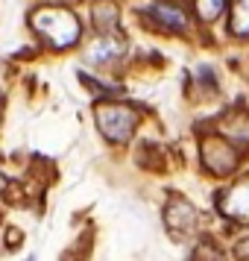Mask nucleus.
<instances>
[{"instance_id": "nucleus-10", "label": "nucleus", "mask_w": 249, "mask_h": 261, "mask_svg": "<svg viewBox=\"0 0 249 261\" xmlns=\"http://www.w3.org/2000/svg\"><path fill=\"white\" fill-rule=\"evenodd\" d=\"M229 3H232V15H229L232 36L246 38L249 36V0H229Z\"/></svg>"}, {"instance_id": "nucleus-8", "label": "nucleus", "mask_w": 249, "mask_h": 261, "mask_svg": "<svg viewBox=\"0 0 249 261\" xmlns=\"http://www.w3.org/2000/svg\"><path fill=\"white\" fill-rule=\"evenodd\" d=\"M220 132H223V138L229 144H235V147H243V144L249 141V118L240 112V115H226L223 120H220Z\"/></svg>"}, {"instance_id": "nucleus-15", "label": "nucleus", "mask_w": 249, "mask_h": 261, "mask_svg": "<svg viewBox=\"0 0 249 261\" xmlns=\"http://www.w3.org/2000/svg\"><path fill=\"white\" fill-rule=\"evenodd\" d=\"M26 261H33V255H30V258H26Z\"/></svg>"}, {"instance_id": "nucleus-2", "label": "nucleus", "mask_w": 249, "mask_h": 261, "mask_svg": "<svg viewBox=\"0 0 249 261\" xmlns=\"http://www.w3.org/2000/svg\"><path fill=\"white\" fill-rule=\"evenodd\" d=\"M94 118L106 141L126 144L138 126V109H132L129 103H100L94 109Z\"/></svg>"}, {"instance_id": "nucleus-7", "label": "nucleus", "mask_w": 249, "mask_h": 261, "mask_svg": "<svg viewBox=\"0 0 249 261\" xmlns=\"http://www.w3.org/2000/svg\"><path fill=\"white\" fill-rule=\"evenodd\" d=\"M123 50H126V41L108 33V36H100V38H97L94 44L88 47V53H85V56H88V62H97V65H106V62L120 59V56H123Z\"/></svg>"}, {"instance_id": "nucleus-11", "label": "nucleus", "mask_w": 249, "mask_h": 261, "mask_svg": "<svg viewBox=\"0 0 249 261\" xmlns=\"http://www.w3.org/2000/svg\"><path fill=\"white\" fill-rule=\"evenodd\" d=\"M226 3L229 0H197V12H200L202 21H217Z\"/></svg>"}, {"instance_id": "nucleus-4", "label": "nucleus", "mask_w": 249, "mask_h": 261, "mask_svg": "<svg viewBox=\"0 0 249 261\" xmlns=\"http://www.w3.org/2000/svg\"><path fill=\"white\" fill-rule=\"evenodd\" d=\"M217 208H220V214L229 217V220L249 226V173L240 176L235 185H229V188L217 197Z\"/></svg>"}, {"instance_id": "nucleus-9", "label": "nucleus", "mask_w": 249, "mask_h": 261, "mask_svg": "<svg viewBox=\"0 0 249 261\" xmlns=\"http://www.w3.org/2000/svg\"><path fill=\"white\" fill-rule=\"evenodd\" d=\"M91 15H94V27L103 33V36H108V33L118 27V18H120L118 6H115L112 0H97L94 9H91Z\"/></svg>"}, {"instance_id": "nucleus-14", "label": "nucleus", "mask_w": 249, "mask_h": 261, "mask_svg": "<svg viewBox=\"0 0 249 261\" xmlns=\"http://www.w3.org/2000/svg\"><path fill=\"white\" fill-rule=\"evenodd\" d=\"M0 185H3V176H0Z\"/></svg>"}, {"instance_id": "nucleus-13", "label": "nucleus", "mask_w": 249, "mask_h": 261, "mask_svg": "<svg viewBox=\"0 0 249 261\" xmlns=\"http://www.w3.org/2000/svg\"><path fill=\"white\" fill-rule=\"evenodd\" d=\"M235 258L249 261V238H243V241H237L235 244Z\"/></svg>"}, {"instance_id": "nucleus-5", "label": "nucleus", "mask_w": 249, "mask_h": 261, "mask_svg": "<svg viewBox=\"0 0 249 261\" xmlns=\"http://www.w3.org/2000/svg\"><path fill=\"white\" fill-rule=\"evenodd\" d=\"M144 15H147L155 27L170 30V33L188 30V12H185L179 3H170V0H155V3H150V6L144 9Z\"/></svg>"}, {"instance_id": "nucleus-6", "label": "nucleus", "mask_w": 249, "mask_h": 261, "mask_svg": "<svg viewBox=\"0 0 249 261\" xmlns=\"http://www.w3.org/2000/svg\"><path fill=\"white\" fill-rule=\"evenodd\" d=\"M164 223L176 238H185L197 226V208L185 197H170V202L164 208Z\"/></svg>"}, {"instance_id": "nucleus-12", "label": "nucleus", "mask_w": 249, "mask_h": 261, "mask_svg": "<svg viewBox=\"0 0 249 261\" xmlns=\"http://www.w3.org/2000/svg\"><path fill=\"white\" fill-rule=\"evenodd\" d=\"M193 261H223V255H220V249L211 247V244H200L197 252H193Z\"/></svg>"}, {"instance_id": "nucleus-3", "label": "nucleus", "mask_w": 249, "mask_h": 261, "mask_svg": "<svg viewBox=\"0 0 249 261\" xmlns=\"http://www.w3.org/2000/svg\"><path fill=\"white\" fill-rule=\"evenodd\" d=\"M200 153H202V165L208 167L214 176H229V173L237 167V162H240L237 147L229 144L223 135H205Z\"/></svg>"}, {"instance_id": "nucleus-1", "label": "nucleus", "mask_w": 249, "mask_h": 261, "mask_svg": "<svg viewBox=\"0 0 249 261\" xmlns=\"http://www.w3.org/2000/svg\"><path fill=\"white\" fill-rule=\"evenodd\" d=\"M30 24L50 50H68L82 36L79 18L65 6H38L36 12L30 15Z\"/></svg>"}]
</instances>
